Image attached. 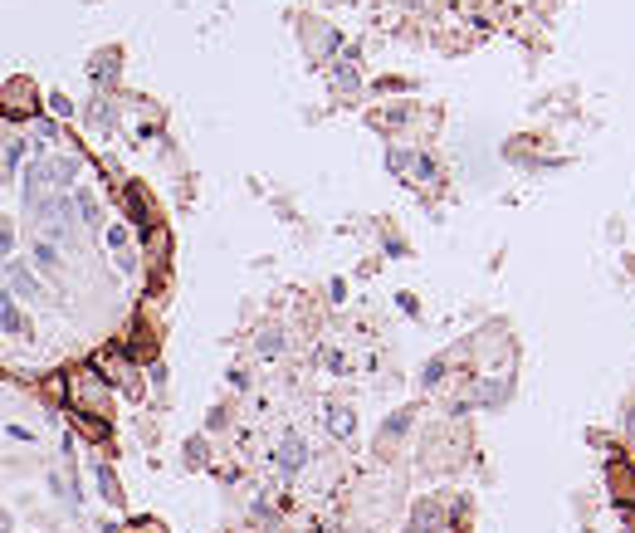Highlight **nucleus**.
Here are the masks:
<instances>
[{"label": "nucleus", "instance_id": "f257e3e1", "mask_svg": "<svg viewBox=\"0 0 635 533\" xmlns=\"http://www.w3.org/2000/svg\"><path fill=\"white\" fill-rule=\"evenodd\" d=\"M5 113H20V117H30L34 113V89L20 79V84H10V94H5Z\"/></svg>", "mask_w": 635, "mask_h": 533}, {"label": "nucleus", "instance_id": "f03ea898", "mask_svg": "<svg viewBox=\"0 0 635 533\" xmlns=\"http://www.w3.org/2000/svg\"><path fill=\"white\" fill-rule=\"evenodd\" d=\"M10 289H20L25 299H39V294H44V289H39V279L25 269V259H10Z\"/></svg>", "mask_w": 635, "mask_h": 533}, {"label": "nucleus", "instance_id": "7ed1b4c3", "mask_svg": "<svg viewBox=\"0 0 635 533\" xmlns=\"http://www.w3.org/2000/svg\"><path fill=\"white\" fill-rule=\"evenodd\" d=\"M303 460H308V445H303L299 435L279 445V470H303Z\"/></svg>", "mask_w": 635, "mask_h": 533}, {"label": "nucleus", "instance_id": "20e7f679", "mask_svg": "<svg viewBox=\"0 0 635 533\" xmlns=\"http://www.w3.org/2000/svg\"><path fill=\"white\" fill-rule=\"evenodd\" d=\"M49 176H54V181H49L54 191H59V186H74V176H79V157H59V162L49 167Z\"/></svg>", "mask_w": 635, "mask_h": 533}, {"label": "nucleus", "instance_id": "39448f33", "mask_svg": "<svg viewBox=\"0 0 635 533\" xmlns=\"http://www.w3.org/2000/svg\"><path fill=\"white\" fill-rule=\"evenodd\" d=\"M74 206H79V215H84V225H89V230H98V225H103V211H98L93 191H79V201H74Z\"/></svg>", "mask_w": 635, "mask_h": 533}, {"label": "nucleus", "instance_id": "423d86ee", "mask_svg": "<svg viewBox=\"0 0 635 533\" xmlns=\"http://www.w3.org/2000/svg\"><path fill=\"white\" fill-rule=\"evenodd\" d=\"M0 328H5L10 338H30V319H25V314H15V304H10V309H0Z\"/></svg>", "mask_w": 635, "mask_h": 533}, {"label": "nucleus", "instance_id": "0eeeda50", "mask_svg": "<svg viewBox=\"0 0 635 533\" xmlns=\"http://www.w3.org/2000/svg\"><path fill=\"white\" fill-rule=\"evenodd\" d=\"M30 255H34V264H39V269H49V274L59 269V250H54L49 240H34V250H30Z\"/></svg>", "mask_w": 635, "mask_h": 533}, {"label": "nucleus", "instance_id": "6e6552de", "mask_svg": "<svg viewBox=\"0 0 635 533\" xmlns=\"http://www.w3.org/2000/svg\"><path fill=\"white\" fill-rule=\"evenodd\" d=\"M98 489H103L107 504H122V489H117V480H112V470H107V465H98Z\"/></svg>", "mask_w": 635, "mask_h": 533}, {"label": "nucleus", "instance_id": "1a4fd4ad", "mask_svg": "<svg viewBox=\"0 0 635 533\" xmlns=\"http://www.w3.org/2000/svg\"><path fill=\"white\" fill-rule=\"evenodd\" d=\"M327 426L337 430V435H352V411H347V406H332V411H327Z\"/></svg>", "mask_w": 635, "mask_h": 533}, {"label": "nucleus", "instance_id": "9d476101", "mask_svg": "<svg viewBox=\"0 0 635 533\" xmlns=\"http://www.w3.org/2000/svg\"><path fill=\"white\" fill-rule=\"evenodd\" d=\"M20 157H25V142L15 137V142L5 147V172H15V167H20Z\"/></svg>", "mask_w": 635, "mask_h": 533}, {"label": "nucleus", "instance_id": "9b49d317", "mask_svg": "<svg viewBox=\"0 0 635 533\" xmlns=\"http://www.w3.org/2000/svg\"><path fill=\"white\" fill-rule=\"evenodd\" d=\"M49 113H59V117H74V103H69L64 94H49Z\"/></svg>", "mask_w": 635, "mask_h": 533}, {"label": "nucleus", "instance_id": "f8f14e48", "mask_svg": "<svg viewBox=\"0 0 635 533\" xmlns=\"http://www.w3.org/2000/svg\"><path fill=\"white\" fill-rule=\"evenodd\" d=\"M279 347H284L279 333H264V338H259V352H264V357H279Z\"/></svg>", "mask_w": 635, "mask_h": 533}, {"label": "nucleus", "instance_id": "ddd939ff", "mask_svg": "<svg viewBox=\"0 0 635 533\" xmlns=\"http://www.w3.org/2000/svg\"><path fill=\"white\" fill-rule=\"evenodd\" d=\"M15 250V230H10V220H0V259Z\"/></svg>", "mask_w": 635, "mask_h": 533}, {"label": "nucleus", "instance_id": "4468645a", "mask_svg": "<svg viewBox=\"0 0 635 533\" xmlns=\"http://www.w3.org/2000/svg\"><path fill=\"white\" fill-rule=\"evenodd\" d=\"M127 240V225H107V245H122Z\"/></svg>", "mask_w": 635, "mask_h": 533}, {"label": "nucleus", "instance_id": "2eb2a0df", "mask_svg": "<svg viewBox=\"0 0 635 533\" xmlns=\"http://www.w3.org/2000/svg\"><path fill=\"white\" fill-rule=\"evenodd\" d=\"M132 533H166L157 519H142V524H132Z\"/></svg>", "mask_w": 635, "mask_h": 533}, {"label": "nucleus", "instance_id": "dca6fc26", "mask_svg": "<svg viewBox=\"0 0 635 533\" xmlns=\"http://www.w3.org/2000/svg\"><path fill=\"white\" fill-rule=\"evenodd\" d=\"M0 309H10V289H0Z\"/></svg>", "mask_w": 635, "mask_h": 533}]
</instances>
